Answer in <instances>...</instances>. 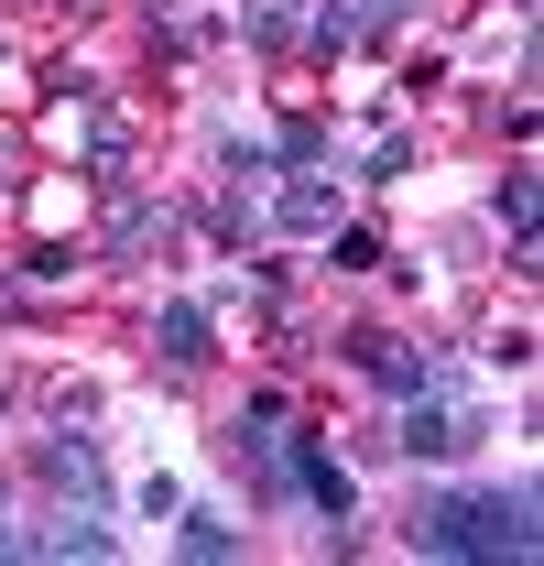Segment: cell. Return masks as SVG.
Wrapping results in <instances>:
<instances>
[{
	"label": "cell",
	"instance_id": "6da1fadb",
	"mask_svg": "<svg viewBox=\"0 0 544 566\" xmlns=\"http://www.w3.org/2000/svg\"><path fill=\"white\" fill-rule=\"evenodd\" d=\"M414 545L425 556H534V491H447L414 512Z\"/></svg>",
	"mask_w": 544,
	"mask_h": 566
},
{
	"label": "cell",
	"instance_id": "7a4b0ae2",
	"mask_svg": "<svg viewBox=\"0 0 544 566\" xmlns=\"http://www.w3.org/2000/svg\"><path fill=\"white\" fill-rule=\"evenodd\" d=\"M338 349H348V370H370V381H393V392H425V381H458V370H447L436 349H404L393 327H348Z\"/></svg>",
	"mask_w": 544,
	"mask_h": 566
},
{
	"label": "cell",
	"instance_id": "3957f363",
	"mask_svg": "<svg viewBox=\"0 0 544 566\" xmlns=\"http://www.w3.org/2000/svg\"><path fill=\"white\" fill-rule=\"evenodd\" d=\"M229 458H240V469H251V491H283V403H251V415L229 424Z\"/></svg>",
	"mask_w": 544,
	"mask_h": 566
},
{
	"label": "cell",
	"instance_id": "277c9868",
	"mask_svg": "<svg viewBox=\"0 0 544 566\" xmlns=\"http://www.w3.org/2000/svg\"><path fill=\"white\" fill-rule=\"evenodd\" d=\"M44 480H55L76 512H98V501H109V469H98V447H87V436H55V447H44Z\"/></svg>",
	"mask_w": 544,
	"mask_h": 566
},
{
	"label": "cell",
	"instance_id": "5b68a950",
	"mask_svg": "<svg viewBox=\"0 0 544 566\" xmlns=\"http://www.w3.org/2000/svg\"><path fill=\"white\" fill-rule=\"evenodd\" d=\"M283 480H305V491H316V501H327V512L348 523V469L327 458V447H316V436H294V447H283Z\"/></svg>",
	"mask_w": 544,
	"mask_h": 566
},
{
	"label": "cell",
	"instance_id": "8992f818",
	"mask_svg": "<svg viewBox=\"0 0 544 566\" xmlns=\"http://www.w3.org/2000/svg\"><path fill=\"white\" fill-rule=\"evenodd\" d=\"M272 218H283V229H338V186H327V175H294V186L272 197Z\"/></svg>",
	"mask_w": 544,
	"mask_h": 566
},
{
	"label": "cell",
	"instance_id": "52a82bcc",
	"mask_svg": "<svg viewBox=\"0 0 544 566\" xmlns=\"http://www.w3.org/2000/svg\"><path fill=\"white\" fill-rule=\"evenodd\" d=\"M153 338H164L175 370H197V359H207V305H164V327H153Z\"/></svg>",
	"mask_w": 544,
	"mask_h": 566
},
{
	"label": "cell",
	"instance_id": "ba28073f",
	"mask_svg": "<svg viewBox=\"0 0 544 566\" xmlns=\"http://www.w3.org/2000/svg\"><path fill=\"white\" fill-rule=\"evenodd\" d=\"M87 175H98V186L132 175V132H121V120H87Z\"/></svg>",
	"mask_w": 544,
	"mask_h": 566
},
{
	"label": "cell",
	"instance_id": "9c48e42d",
	"mask_svg": "<svg viewBox=\"0 0 544 566\" xmlns=\"http://www.w3.org/2000/svg\"><path fill=\"white\" fill-rule=\"evenodd\" d=\"M164 240V208H121L109 218V262H132V251H153Z\"/></svg>",
	"mask_w": 544,
	"mask_h": 566
},
{
	"label": "cell",
	"instance_id": "30bf717a",
	"mask_svg": "<svg viewBox=\"0 0 544 566\" xmlns=\"http://www.w3.org/2000/svg\"><path fill=\"white\" fill-rule=\"evenodd\" d=\"M501 229H512V251L534 262V175H512V186H501Z\"/></svg>",
	"mask_w": 544,
	"mask_h": 566
},
{
	"label": "cell",
	"instance_id": "8fae6325",
	"mask_svg": "<svg viewBox=\"0 0 544 566\" xmlns=\"http://www.w3.org/2000/svg\"><path fill=\"white\" fill-rule=\"evenodd\" d=\"M186 556H240V523H218V512H186Z\"/></svg>",
	"mask_w": 544,
	"mask_h": 566
},
{
	"label": "cell",
	"instance_id": "7c38bea8",
	"mask_svg": "<svg viewBox=\"0 0 544 566\" xmlns=\"http://www.w3.org/2000/svg\"><path fill=\"white\" fill-rule=\"evenodd\" d=\"M33 545H44V556H109V534H98V523H55V534H33Z\"/></svg>",
	"mask_w": 544,
	"mask_h": 566
},
{
	"label": "cell",
	"instance_id": "4fadbf2b",
	"mask_svg": "<svg viewBox=\"0 0 544 566\" xmlns=\"http://www.w3.org/2000/svg\"><path fill=\"white\" fill-rule=\"evenodd\" d=\"M327 262H338V273H370V262H381V229H338V251H327Z\"/></svg>",
	"mask_w": 544,
	"mask_h": 566
},
{
	"label": "cell",
	"instance_id": "5bb4252c",
	"mask_svg": "<svg viewBox=\"0 0 544 566\" xmlns=\"http://www.w3.org/2000/svg\"><path fill=\"white\" fill-rule=\"evenodd\" d=\"M251 33H262V44H283V33H294V0H251Z\"/></svg>",
	"mask_w": 544,
	"mask_h": 566
},
{
	"label": "cell",
	"instance_id": "9a60e30c",
	"mask_svg": "<svg viewBox=\"0 0 544 566\" xmlns=\"http://www.w3.org/2000/svg\"><path fill=\"white\" fill-rule=\"evenodd\" d=\"M0 556H11V534H0Z\"/></svg>",
	"mask_w": 544,
	"mask_h": 566
}]
</instances>
